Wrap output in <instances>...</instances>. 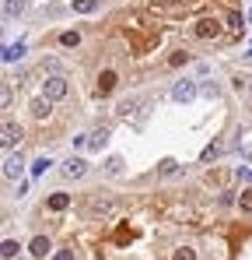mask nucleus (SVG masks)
Listing matches in <instances>:
<instances>
[{
    "mask_svg": "<svg viewBox=\"0 0 252 260\" xmlns=\"http://www.w3.org/2000/svg\"><path fill=\"white\" fill-rule=\"evenodd\" d=\"M42 95H46L49 102H56V99H63V95H67V78H60V74H53V78H46V81H42Z\"/></svg>",
    "mask_w": 252,
    "mask_h": 260,
    "instance_id": "f257e3e1",
    "label": "nucleus"
},
{
    "mask_svg": "<svg viewBox=\"0 0 252 260\" xmlns=\"http://www.w3.org/2000/svg\"><path fill=\"white\" fill-rule=\"evenodd\" d=\"M172 99L175 102H193L196 99V81H179V85L172 88Z\"/></svg>",
    "mask_w": 252,
    "mask_h": 260,
    "instance_id": "f03ea898",
    "label": "nucleus"
},
{
    "mask_svg": "<svg viewBox=\"0 0 252 260\" xmlns=\"http://www.w3.org/2000/svg\"><path fill=\"white\" fill-rule=\"evenodd\" d=\"M84 173H88V162H84V158H74V155H70V158L63 162V176H67V179H81Z\"/></svg>",
    "mask_w": 252,
    "mask_h": 260,
    "instance_id": "7ed1b4c3",
    "label": "nucleus"
},
{
    "mask_svg": "<svg viewBox=\"0 0 252 260\" xmlns=\"http://www.w3.org/2000/svg\"><path fill=\"white\" fill-rule=\"evenodd\" d=\"M18 141H21V127L7 120V123H4V130H0V144H4V148H14Z\"/></svg>",
    "mask_w": 252,
    "mask_h": 260,
    "instance_id": "20e7f679",
    "label": "nucleus"
},
{
    "mask_svg": "<svg viewBox=\"0 0 252 260\" xmlns=\"http://www.w3.org/2000/svg\"><path fill=\"white\" fill-rule=\"evenodd\" d=\"M21 173H25V162H21L18 155H7V158H4V176H7V179H18Z\"/></svg>",
    "mask_w": 252,
    "mask_h": 260,
    "instance_id": "39448f33",
    "label": "nucleus"
},
{
    "mask_svg": "<svg viewBox=\"0 0 252 260\" xmlns=\"http://www.w3.org/2000/svg\"><path fill=\"white\" fill-rule=\"evenodd\" d=\"M28 109H32V116H35V120H46V116H49V109H53V102H49L46 95H39V99H32V106H28Z\"/></svg>",
    "mask_w": 252,
    "mask_h": 260,
    "instance_id": "423d86ee",
    "label": "nucleus"
},
{
    "mask_svg": "<svg viewBox=\"0 0 252 260\" xmlns=\"http://www.w3.org/2000/svg\"><path fill=\"white\" fill-rule=\"evenodd\" d=\"M28 253H32L35 260H46V253H49V239H46V236H35V239L28 243Z\"/></svg>",
    "mask_w": 252,
    "mask_h": 260,
    "instance_id": "0eeeda50",
    "label": "nucleus"
},
{
    "mask_svg": "<svg viewBox=\"0 0 252 260\" xmlns=\"http://www.w3.org/2000/svg\"><path fill=\"white\" fill-rule=\"evenodd\" d=\"M109 144V127H98L95 134H88V148H95V151H102Z\"/></svg>",
    "mask_w": 252,
    "mask_h": 260,
    "instance_id": "6e6552de",
    "label": "nucleus"
},
{
    "mask_svg": "<svg viewBox=\"0 0 252 260\" xmlns=\"http://www.w3.org/2000/svg\"><path fill=\"white\" fill-rule=\"evenodd\" d=\"M21 11H25V0H4V18L7 21L21 18Z\"/></svg>",
    "mask_w": 252,
    "mask_h": 260,
    "instance_id": "1a4fd4ad",
    "label": "nucleus"
},
{
    "mask_svg": "<svg viewBox=\"0 0 252 260\" xmlns=\"http://www.w3.org/2000/svg\"><path fill=\"white\" fill-rule=\"evenodd\" d=\"M21 56H25V43L4 46V63H14V60H21Z\"/></svg>",
    "mask_w": 252,
    "mask_h": 260,
    "instance_id": "9d476101",
    "label": "nucleus"
},
{
    "mask_svg": "<svg viewBox=\"0 0 252 260\" xmlns=\"http://www.w3.org/2000/svg\"><path fill=\"white\" fill-rule=\"evenodd\" d=\"M116 88V71H105L102 78H98V95H109Z\"/></svg>",
    "mask_w": 252,
    "mask_h": 260,
    "instance_id": "9b49d317",
    "label": "nucleus"
},
{
    "mask_svg": "<svg viewBox=\"0 0 252 260\" xmlns=\"http://www.w3.org/2000/svg\"><path fill=\"white\" fill-rule=\"evenodd\" d=\"M70 208V193H53L49 197V211H67Z\"/></svg>",
    "mask_w": 252,
    "mask_h": 260,
    "instance_id": "f8f14e48",
    "label": "nucleus"
},
{
    "mask_svg": "<svg viewBox=\"0 0 252 260\" xmlns=\"http://www.w3.org/2000/svg\"><path fill=\"white\" fill-rule=\"evenodd\" d=\"M196 36H200V39H210V36H217V21H210V18H203V21L196 25Z\"/></svg>",
    "mask_w": 252,
    "mask_h": 260,
    "instance_id": "ddd939ff",
    "label": "nucleus"
},
{
    "mask_svg": "<svg viewBox=\"0 0 252 260\" xmlns=\"http://www.w3.org/2000/svg\"><path fill=\"white\" fill-rule=\"evenodd\" d=\"M137 106H140V99H126V102H119V109H116V113H119V116H123V120H130V116H133V109H137Z\"/></svg>",
    "mask_w": 252,
    "mask_h": 260,
    "instance_id": "4468645a",
    "label": "nucleus"
},
{
    "mask_svg": "<svg viewBox=\"0 0 252 260\" xmlns=\"http://www.w3.org/2000/svg\"><path fill=\"white\" fill-rule=\"evenodd\" d=\"M74 11L77 14H91V11H98V0H74Z\"/></svg>",
    "mask_w": 252,
    "mask_h": 260,
    "instance_id": "2eb2a0df",
    "label": "nucleus"
},
{
    "mask_svg": "<svg viewBox=\"0 0 252 260\" xmlns=\"http://www.w3.org/2000/svg\"><path fill=\"white\" fill-rule=\"evenodd\" d=\"M60 46H67V49L81 46V32H63V36H60Z\"/></svg>",
    "mask_w": 252,
    "mask_h": 260,
    "instance_id": "dca6fc26",
    "label": "nucleus"
},
{
    "mask_svg": "<svg viewBox=\"0 0 252 260\" xmlns=\"http://www.w3.org/2000/svg\"><path fill=\"white\" fill-rule=\"evenodd\" d=\"M18 250H21V246H18L14 239H4V246H0V257H4V260H11L14 253H18Z\"/></svg>",
    "mask_w": 252,
    "mask_h": 260,
    "instance_id": "f3484780",
    "label": "nucleus"
},
{
    "mask_svg": "<svg viewBox=\"0 0 252 260\" xmlns=\"http://www.w3.org/2000/svg\"><path fill=\"white\" fill-rule=\"evenodd\" d=\"M49 166H53V162H49L46 155H42V158H35V162H32V176H42L46 169H49Z\"/></svg>",
    "mask_w": 252,
    "mask_h": 260,
    "instance_id": "a211bd4d",
    "label": "nucleus"
},
{
    "mask_svg": "<svg viewBox=\"0 0 252 260\" xmlns=\"http://www.w3.org/2000/svg\"><path fill=\"white\" fill-rule=\"evenodd\" d=\"M172 260H196V250H189V246H179Z\"/></svg>",
    "mask_w": 252,
    "mask_h": 260,
    "instance_id": "6ab92c4d",
    "label": "nucleus"
},
{
    "mask_svg": "<svg viewBox=\"0 0 252 260\" xmlns=\"http://www.w3.org/2000/svg\"><path fill=\"white\" fill-rule=\"evenodd\" d=\"M105 169H109L112 176H116V173H123V158H119V155H112V158L105 162Z\"/></svg>",
    "mask_w": 252,
    "mask_h": 260,
    "instance_id": "aec40b11",
    "label": "nucleus"
},
{
    "mask_svg": "<svg viewBox=\"0 0 252 260\" xmlns=\"http://www.w3.org/2000/svg\"><path fill=\"white\" fill-rule=\"evenodd\" d=\"M175 169H179V162H175V158H165V162H161V176H172Z\"/></svg>",
    "mask_w": 252,
    "mask_h": 260,
    "instance_id": "412c9836",
    "label": "nucleus"
},
{
    "mask_svg": "<svg viewBox=\"0 0 252 260\" xmlns=\"http://www.w3.org/2000/svg\"><path fill=\"white\" fill-rule=\"evenodd\" d=\"M221 151H224V148H221V144H210L207 151H203V162H210V158H217V155H221Z\"/></svg>",
    "mask_w": 252,
    "mask_h": 260,
    "instance_id": "4be33fe9",
    "label": "nucleus"
},
{
    "mask_svg": "<svg viewBox=\"0 0 252 260\" xmlns=\"http://www.w3.org/2000/svg\"><path fill=\"white\" fill-rule=\"evenodd\" d=\"M242 211L252 215V190H242Z\"/></svg>",
    "mask_w": 252,
    "mask_h": 260,
    "instance_id": "5701e85b",
    "label": "nucleus"
},
{
    "mask_svg": "<svg viewBox=\"0 0 252 260\" xmlns=\"http://www.w3.org/2000/svg\"><path fill=\"white\" fill-rule=\"evenodd\" d=\"M53 260H74V250H60V253H56Z\"/></svg>",
    "mask_w": 252,
    "mask_h": 260,
    "instance_id": "b1692460",
    "label": "nucleus"
},
{
    "mask_svg": "<svg viewBox=\"0 0 252 260\" xmlns=\"http://www.w3.org/2000/svg\"><path fill=\"white\" fill-rule=\"evenodd\" d=\"M249 21H252V14H249Z\"/></svg>",
    "mask_w": 252,
    "mask_h": 260,
    "instance_id": "393cba45",
    "label": "nucleus"
},
{
    "mask_svg": "<svg viewBox=\"0 0 252 260\" xmlns=\"http://www.w3.org/2000/svg\"><path fill=\"white\" fill-rule=\"evenodd\" d=\"M249 88H252V85H249Z\"/></svg>",
    "mask_w": 252,
    "mask_h": 260,
    "instance_id": "a878e982",
    "label": "nucleus"
}]
</instances>
